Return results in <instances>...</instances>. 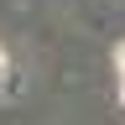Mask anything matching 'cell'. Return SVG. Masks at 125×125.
<instances>
[{
  "instance_id": "cell-1",
  "label": "cell",
  "mask_w": 125,
  "mask_h": 125,
  "mask_svg": "<svg viewBox=\"0 0 125 125\" xmlns=\"http://www.w3.org/2000/svg\"><path fill=\"white\" fill-rule=\"evenodd\" d=\"M115 62H120V78H125V47H120V52H115Z\"/></svg>"
},
{
  "instance_id": "cell-2",
  "label": "cell",
  "mask_w": 125,
  "mask_h": 125,
  "mask_svg": "<svg viewBox=\"0 0 125 125\" xmlns=\"http://www.w3.org/2000/svg\"><path fill=\"white\" fill-rule=\"evenodd\" d=\"M0 78H5V52H0Z\"/></svg>"
},
{
  "instance_id": "cell-3",
  "label": "cell",
  "mask_w": 125,
  "mask_h": 125,
  "mask_svg": "<svg viewBox=\"0 0 125 125\" xmlns=\"http://www.w3.org/2000/svg\"><path fill=\"white\" fill-rule=\"evenodd\" d=\"M120 99H125V89H120Z\"/></svg>"
}]
</instances>
